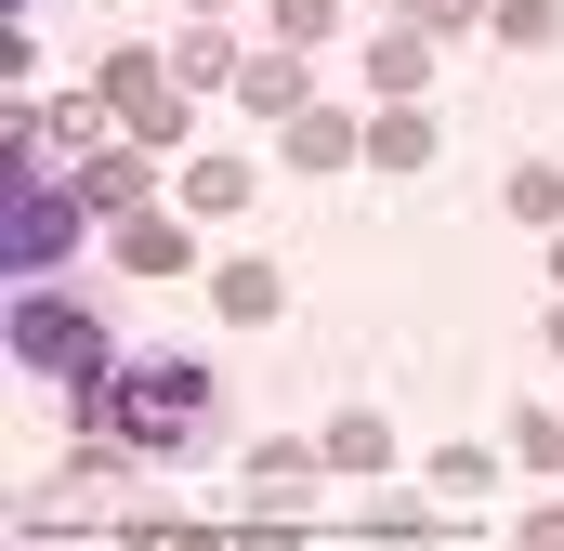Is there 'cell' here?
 <instances>
[{"instance_id":"cell-1","label":"cell","mask_w":564,"mask_h":551,"mask_svg":"<svg viewBox=\"0 0 564 551\" xmlns=\"http://www.w3.org/2000/svg\"><path fill=\"white\" fill-rule=\"evenodd\" d=\"M93 433L132 446V460H184V446L210 433V368H197V355H144V368H119V381L93 395Z\"/></svg>"},{"instance_id":"cell-2","label":"cell","mask_w":564,"mask_h":551,"mask_svg":"<svg viewBox=\"0 0 564 551\" xmlns=\"http://www.w3.org/2000/svg\"><path fill=\"white\" fill-rule=\"evenodd\" d=\"M13 355H26L40 381H106V328H93V315H53L40 289L13 302Z\"/></svg>"},{"instance_id":"cell-3","label":"cell","mask_w":564,"mask_h":551,"mask_svg":"<svg viewBox=\"0 0 564 551\" xmlns=\"http://www.w3.org/2000/svg\"><path fill=\"white\" fill-rule=\"evenodd\" d=\"M106 106H119L144 144H171L184 132V66H171V53H119V66H106Z\"/></svg>"},{"instance_id":"cell-4","label":"cell","mask_w":564,"mask_h":551,"mask_svg":"<svg viewBox=\"0 0 564 551\" xmlns=\"http://www.w3.org/2000/svg\"><path fill=\"white\" fill-rule=\"evenodd\" d=\"M79 210H93V197H79V184H66V197H53V184H40V171H13V276H40V263H53V250H66V237H79Z\"/></svg>"},{"instance_id":"cell-5","label":"cell","mask_w":564,"mask_h":551,"mask_svg":"<svg viewBox=\"0 0 564 551\" xmlns=\"http://www.w3.org/2000/svg\"><path fill=\"white\" fill-rule=\"evenodd\" d=\"M315 473H328V446H263V460H250V499H263V526H289V499H302Z\"/></svg>"},{"instance_id":"cell-6","label":"cell","mask_w":564,"mask_h":551,"mask_svg":"<svg viewBox=\"0 0 564 551\" xmlns=\"http://www.w3.org/2000/svg\"><path fill=\"white\" fill-rule=\"evenodd\" d=\"M66 184H79V197H93L106 224H119V210H144V132L119 144V158H93V171H66Z\"/></svg>"},{"instance_id":"cell-7","label":"cell","mask_w":564,"mask_h":551,"mask_svg":"<svg viewBox=\"0 0 564 551\" xmlns=\"http://www.w3.org/2000/svg\"><path fill=\"white\" fill-rule=\"evenodd\" d=\"M355 119H341V106H302V119H289V158H302V171H341V158H355Z\"/></svg>"},{"instance_id":"cell-8","label":"cell","mask_w":564,"mask_h":551,"mask_svg":"<svg viewBox=\"0 0 564 551\" xmlns=\"http://www.w3.org/2000/svg\"><path fill=\"white\" fill-rule=\"evenodd\" d=\"M368 158H381V171H421V158H433V119L408 106V93H394V106L368 119Z\"/></svg>"},{"instance_id":"cell-9","label":"cell","mask_w":564,"mask_h":551,"mask_svg":"<svg viewBox=\"0 0 564 551\" xmlns=\"http://www.w3.org/2000/svg\"><path fill=\"white\" fill-rule=\"evenodd\" d=\"M119 263H132V276H184V224H158V210H119Z\"/></svg>"},{"instance_id":"cell-10","label":"cell","mask_w":564,"mask_h":551,"mask_svg":"<svg viewBox=\"0 0 564 551\" xmlns=\"http://www.w3.org/2000/svg\"><path fill=\"white\" fill-rule=\"evenodd\" d=\"M237 93H250L263 119H302V66H289V53H250V66H237Z\"/></svg>"},{"instance_id":"cell-11","label":"cell","mask_w":564,"mask_h":551,"mask_svg":"<svg viewBox=\"0 0 564 551\" xmlns=\"http://www.w3.org/2000/svg\"><path fill=\"white\" fill-rule=\"evenodd\" d=\"M276 302H289V276H276V263H224V315H237V328H263Z\"/></svg>"},{"instance_id":"cell-12","label":"cell","mask_w":564,"mask_h":551,"mask_svg":"<svg viewBox=\"0 0 564 551\" xmlns=\"http://www.w3.org/2000/svg\"><path fill=\"white\" fill-rule=\"evenodd\" d=\"M184 197H197L210 224H224V210H250V158H197V171H184Z\"/></svg>"},{"instance_id":"cell-13","label":"cell","mask_w":564,"mask_h":551,"mask_svg":"<svg viewBox=\"0 0 564 551\" xmlns=\"http://www.w3.org/2000/svg\"><path fill=\"white\" fill-rule=\"evenodd\" d=\"M315 446H328V473H368V460H381V420H368V408H341Z\"/></svg>"},{"instance_id":"cell-14","label":"cell","mask_w":564,"mask_h":551,"mask_svg":"<svg viewBox=\"0 0 564 551\" xmlns=\"http://www.w3.org/2000/svg\"><path fill=\"white\" fill-rule=\"evenodd\" d=\"M368 66H381V93H421V79H433V53H421V26H394V40H381V53H368Z\"/></svg>"},{"instance_id":"cell-15","label":"cell","mask_w":564,"mask_h":551,"mask_svg":"<svg viewBox=\"0 0 564 551\" xmlns=\"http://www.w3.org/2000/svg\"><path fill=\"white\" fill-rule=\"evenodd\" d=\"M512 210L525 224H564V171H512Z\"/></svg>"},{"instance_id":"cell-16","label":"cell","mask_w":564,"mask_h":551,"mask_svg":"<svg viewBox=\"0 0 564 551\" xmlns=\"http://www.w3.org/2000/svg\"><path fill=\"white\" fill-rule=\"evenodd\" d=\"M552 26H564L552 0H499V40H552Z\"/></svg>"},{"instance_id":"cell-17","label":"cell","mask_w":564,"mask_h":551,"mask_svg":"<svg viewBox=\"0 0 564 551\" xmlns=\"http://www.w3.org/2000/svg\"><path fill=\"white\" fill-rule=\"evenodd\" d=\"M486 0H408V26H473Z\"/></svg>"},{"instance_id":"cell-18","label":"cell","mask_w":564,"mask_h":551,"mask_svg":"<svg viewBox=\"0 0 564 551\" xmlns=\"http://www.w3.org/2000/svg\"><path fill=\"white\" fill-rule=\"evenodd\" d=\"M328 26V0H276V40H315Z\"/></svg>"},{"instance_id":"cell-19","label":"cell","mask_w":564,"mask_h":551,"mask_svg":"<svg viewBox=\"0 0 564 551\" xmlns=\"http://www.w3.org/2000/svg\"><path fill=\"white\" fill-rule=\"evenodd\" d=\"M552 276H564V224H552Z\"/></svg>"},{"instance_id":"cell-20","label":"cell","mask_w":564,"mask_h":551,"mask_svg":"<svg viewBox=\"0 0 564 551\" xmlns=\"http://www.w3.org/2000/svg\"><path fill=\"white\" fill-rule=\"evenodd\" d=\"M552 342H564V302H552Z\"/></svg>"},{"instance_id":"cell-21","label":"cell","mask_w":564,"mask_h":551,"mask_svg":"<svg viewBox=\"0 0 564 551\" xmlns=\"http://www.w3.org/2000/svg\"><path fill=\"white\" fill-rule=\"evenodd\" d=\"M197 13H224V0H197Z\"/></svg>"}]
</instances>
